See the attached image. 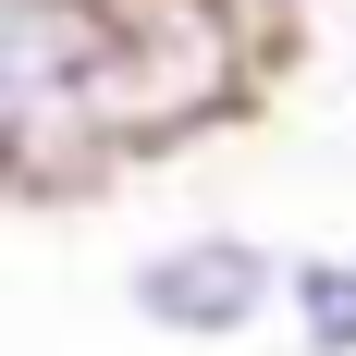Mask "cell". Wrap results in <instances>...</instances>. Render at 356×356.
Segmentation results:
<instances>
[{
    "mask_svg": "<svg viewBox=\"0 0 356 356\" xmlns=\"http://www.w3.org/2000/svg\"><path fill=\"white\" fill-rule=\"evenodd\" d=\"M270 246L258 234H172L160 258H136L123 270V295H136L147 332H172V344H221V332H246L258 307H270Z\"/></svg>",
    "mask_w": 356,
    "mask_h": 356,
    "instance_id": "1",
    "label": "cell"
},
{
    "mask_svg": "<svg viewBox=\"0 0 356 356\" xmlns=\"http://www.w3.org/2000/svg\"><path fill=\"white\" fill-rule=\"evenodd\" d=\"M295 332H307V356H356V258L295 270Z\"/></svg>",
    "mask_w": 356,
    "mask_h": 356,
    "instance_id": "2",
    "label": "cell"
}]
</instances>
